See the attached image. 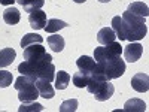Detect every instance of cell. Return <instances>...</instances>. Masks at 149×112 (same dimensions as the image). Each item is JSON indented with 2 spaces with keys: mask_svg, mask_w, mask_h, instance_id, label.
<instances>
[{
  "mask_svg": "<svg viewBox=\"0 0 149 112\" xmlns=\"http://www.w3.org/2000/svg\"><path fill=\"white\" fill-rule=\"evenodd\" d=\"M52 57L49 54H45L42 58L37 60H24L18 66V72L21 75L36 79H45L48 82H52L55 79V66L51 63Z\"/></svg>",
  "mask_w": 149,
  "mask_h": 112,
  "instance_id": "obj_1",
  "label": "cell"
},
{
  "mask_svg": "<svg viewBox=\"0 0 149 112\" xmlns=\"http://www.w3.org/2000/svg\"><path fill=\"white\" fill-rule=\"evenodd\" d=\"M124 72H125V61L121 58V55H115L112 58L95 63L93 72L90 73V78L110 81V79H116L122 76Z\"/></svg>",
  "mask_w": 149,
  "mask_h": 112,
  "instance_id": "obj_2",
  "label": "cell"
},
{
  "mask_svg": "<svg viewBox=\"0 0 149 112\" xmlns=\"http://www.w3.org/2000/svg\"><path fill=\"white\" fill-rule=\"evenodd\" d=\"M121 26L125 41L128 42H137L146 36L148 27H146V18L134 15L131 12H124L121 17Z\"/></svg>",
  "mask_w": 149,
  "mask_h": 112,
  "instance_id": "obj_3",
  "label": "cell"
},
{
  "mask_svg": "<svg viewBox=\"0 0 149 112\" xmlns=\"http://www.w3.org/2000/svg\"><path fill=\"white\" fill-rule=\"evenodd\" d=\"M86 90L91 94H94L97 102H106L113 96L115 87L109 81H102V79H93L90 78L88 84H86Z\"/></svg>",
  "mask_w": 149,
  "mask_h": 112,
  "instance_id": "obj_4",
  "label": "cell"
},
{
  "mask_svg": "<svg viewBox=\"0 0 149 112\" xmlns=\"http://www.w3.org/2000/svg\"><path fill=\"white\" fill-rule=\"evenodd\" d=\"M121 54H122V46L119 42L115 41L109 45L95 48L94 49V60H95V63H98V61H103V60L112 58L115 55H121Z\"/></svg>",
  "mask_w": 149,
  "mask_h": 112,
  "instance_id": "obj_5",
  "label": "cell"
},
{
  "mask_svg": "<svg viewBox=\"0 0 149 112\" xmlns=\"http://www.w3.org/2000/svg\"><path fill=\"white\" fill-rule=\"evenodd\" d=\"M142 52H143V46L137 42H130V45H127L124 48V57H125V60L128 63L137 61L142 57Z\"/></svg>",
  "mask_w": 149,
  "mask_h": 112,
  "instance_id": "obj_6",
  "label": "cell"
},
{
  "mask_svg": "<svg viewBox=\"0 0 149 112\" xmlns=\"http://www.w3.org/2000/svg\"><path fill=\"white\" fill-rule=\"evenodd\" d=\"M131 87L137 93H146L149 90V76L148 73L139 72L131 78Z\"/></svg>",
  "mask_w": 149,
  "mask_h": 112,
  "instance_id": "obj_7",
  "label": "cell"
},
{
  "mask_svg": "<svg viewBox=\"0 0 149 112\" xmlns=\"http://www.w3.org/2000/svg\"><path fill=\"white\" fill-rule=\"evenodd\" d=\"M46 21H48L46 20V14L42 9H36V10L30 12V15H29V22H30L31 29H34V30L45 29Z\"/></svg>",
  "mask_w": 149,
  "mask_h": 112,
  "instance_id": "obj_8",
  "label": "cell"
},
{
  "mask_svg": "<svg viewBox=\"0 0 149 112\" xmlns=\"http://www.w3.org/2000/svg\"><path fill=\"white\" fill-rule=\"evenodd\" d=\"M39 97V91H37V87L34 82L29 84L27 87H24L18 91V99L21 100V103L24 102H34L36 99Z\"/></svg>",
  "mask_w": 149,
  "mask_h": 112,
  "instance_id": "obj_9",
  "label": "cell"
},
{
  "mask_svg": "<svg viewBox=\"0 0 149 112\" xmlns=\"http://www.w3.org/2000/svg\"><path fill=\"white\" fill-rule=\"evenodd\" d=\"M45 54H46V51L42 46V43H34V45H29L27 48H24L22 58L24 60H37V58H42Z\"/></svg>",
  "mask_w": 149,
  "mask_h": 112,
  "instance_id": "obj_10",
  "label": "cell"
},
{
  "mask_svg": "<svg viewBox=\"0 0 149 112\" xmlns=\"http://www.w3.org/2000/svg\"><path fill=\"white\" fill-rule=\"evenodd\" d=\"M36 87H37V91H39V96L40 97H45V99H52L55 96V90L54 87L51 85V82H48L45 79H36L34 81Z\"/></svg>",
  "mask_w": 149,
  "mask_h": 112,
  "instance_id": "obj_11",
  "label": "cell"
},
{
  "mask_svg": "<svg viewBox=\"0 0 149 112\" xmlns=\"http://www.w3.org/2000/svg\"><path fill=\"white\" fill-rule=\"evenodd\" d=\"M17 57V52L14 48H3L0 49V69L8 67L14 63V60Z\"/></svg>",
  "mask_w": 149,
  "mask_h": 112,
  "instance_id": "obj_12",
  "label": "cell"
},
{
  "mask_svg": "<svg viewBox=\"0 0 149 112\" xmlns=\"http://www.w3.org/2000/svg\"><path fill=\"white\" fill-rule=\"evenodd\" d=\"M76 66H78V69H79L82 73L90 75V73L93 72L94 66H95V60H94V58H91V57H88V55H82V57H79V58H78Z\"/></svg>",
  "mask_w": 149,
  "mask_h": 112,
  "instance_id": "obj_13",
  "label": "cell"
},
{
  "mask_svg": "<svg viewBox=\"0 0 149 112\" xmlns=\"http://www.w3.org/2000/svg\"><path fill=\"white\" fill-rule=\"evenodd\" d=\"M97 41H98V43H102V45H109V43L116 41V34H115V32L112 29L104 27V29H102L100 32H98Z\"/></svg>",
  "mask_w": 149,
  "mask_h": 112,
  "instance_id": "obj_14",
  "label": "cell"
},
{
  "mask_svg": "<svg viewBox=\"0 0 149 112\" xmlns=\"http://www.w3.org/2000/svg\"><path fill=\"white\" fill-rule=\"evenodd\" d=\"M125 112H145L146 111V103L140 99H130L128 102H125L124 109Z\"/></svg>",
  "mask_w": 149,
  "mask_h": 112,
  "instance_id": "obj_15",
  "label": "cell"
},
{
  "mask_svg": "<svg viewBox=\"0 0 149 112\" xmlns=\"http://www.w3.org/2000/svg\"><path fill=\"white\" fill-rule=\"evenodd\" d=\"M19 18H21V14H19V10L17 8H8L3 12V20H5L6 24H9V26H15V24H18Z\"/></svg>",
  "mask_w": 149,
  "mask_h": 112,
  "instance_id": "obj_16",
  "label": "cell"
},
{
  "mask_svg": "<svg viewBox=\"0 0 149 112\" xmlns=\"http://www.w3.org/2000/svg\"><path fill=\"white\" fill-rule=\"evenodd\" d=\"M127 10H128V12H131V14H134V15L143 17V18H146V17L149 15L148 5H146V3H143V2H133V3H130V6H128V9H127Z\"/></svg>",
  "mask_w": 149,
  "mask_h": 112,
  "instance_id": "obj_17",
  "label": "cell"
},
{
  "mask_svg": "<svg viewBox=\"0 0 149 112\" xmlns=\"http://www.w3.org/2000/svg\"><path fill=\"white\" fill-rule=\"evenodd\" d=\"M64 39H63V36H60V34H52V36H49L48 37V45L49 48L52 49L54 52H61L64 49Z\"/></svg>",
  "mask_w": 149,
  "mask_h": 112,
  "instance_id": "obj_18",
  "label": "cell"
},
{
  "mask_svg": "<svg viewBox=\"0 0 149 112\" xmlns=\"http://www.w3.org/2000/svg\"><path fill=\"white\" fill-rule=\"evenodd\" d=\"M17 3L21 5L26 12H33L36 9H42L45 0H17Z\"/></svg>",
  "mask_w": 149,
  "mask_h": 112,
  "instance_id": "obj_19",
  "label": "cell"
},
{
  "mask_svg": "<svg viewBox=\"0 0 149 112\" xmlns=\"http://www.w3.org/2000/svg\"><path fill=\"white\" fill-rule=\"evenodd\" d=\"M54 81H55V88L57 90H66L69 82H70V75L64 70H60V72H57Z\"/></svg>",
  "mask_w": 149,
  "mask_h": 112,
  "instance_id": "obj_20",
  "label": "cell"
},
{
  "mask_svg": "<svg viewBox=\"0 0 149 112\" xmlns=\"http://www.w3.org/2000/svg\"><path fill=\"white\" fill-rule=\"evenodd\" d=\"M69 26L67 22L64 21H61V20H57V18H51V20H48L46 21V26H45V30L46 33H55L61 29H66Z\"/></svg>",
  "mask_w": 149,
  "mask_h": 112,
  "instance_id": "obj_21",
  "label": "cell"
},
{
  "mask_svg": "<svg viewBox=\"0 0 149 112\" xmlns=\"http://www.w3.org/2000/svg\"><path fill=\"white\" fill-rule=\"evenodd\" d=\"M43 42V37L37 33H27L26 36H22L21 39V46L22 49L27 48L29 45H34V43H42Z\"/></svg>",
  "mask_w": 149,
  "mask_h": 112,
  "instance_id": "obj_22",
  "label": "cell"
},
{
  "mask_svg": "<svg viewBox=\"0 0 149 112\" xmlns=\"http://www.w3.org/2000/svg\"><path fill=\"white\" fill-rule=\"evenodd\" d=\"M72 81H73L74 87H78V88H84V87H86V84H88V81H90V75L78 72V73H74L72 76Z\"/></svg>",
  "mask_w": 149,
  "mask_h": 112,
  "instance_id": "obj_23",
  "label": "cell"
},
{
  "mask_svg": "<svg viewBox=\"0 0 149 112\" xmlns=\"http://www.w3.org/2000/svg\"><path fill=\"white\" fill-rule=\"evenodd\" d=\"M19 112H36V111H43V106L40 103L34 102H24L21 103V106L18 108Z\"/></svg>",
  "mask_w": 149,
  "mask_h": 112,
  "instance_id": "obj_24",
  "label": "cell"
},
{
  "mask_svg": "<svg viewBox=\"0 0 149 112\" xmlns=\"http://www.w3.org/2000/svg\"><path fill=\"white\" fill-rule=\"evenodd\" d=\"M112 30L115 32L116 37H119V41H125V37H124V33H122V26H121V17L116 15L112 18Z\"/></svg>",
  "mask_w": 149,
  "mask_h": 112,
  "instance_id": "obj_25",
  "label": "cell"
},
{
  "mask_svg": "<svg viewBox=\"0 0 149 112\" xmlns=\"http://www.w3.org/2000/svg\"><path fill=\"white\" fill-rule=\"evenodd\" d=\"M78 100L76 99H69V100H64L60 105V112H74L78 109Z\"/></svg>",
  "mask_w": 149,
  "mask_h": 112,
  "instance_id": "obj_26",
  "label": "cell"
},
{
  "mask_svg": "<svg viewBox=\"0 0 149 112\" xmlns=\"http://www.w3.org/2000/svg\"><path fill=\"white\" fill-rule=\"evenodd\" d=\"M12 73L8 72V70H3V69H0V87L2 88H6V87H9L12 84Z\"/></svg>",
  "mask_w": 149,
  "mask_h": 112,
  "instance_id": "obj_27",
  "label": "cell"
},
{
  "mask_svg": "<svg viewBox=\"0 0 149 112\" xmlns=\"http://www.w3.org/2000/svg\"><path fill=\"white\" fill-rule=\"evenodd\" d=\"M15 2H17V0H0V5L8 6V5H14Z\"/></svg>",
  "mask_w": 149,
  "mask_h": 112,
  "instance_id": "obj_28",
  "label": "cell"
},
{
  "mask_svg": "<svg viewBox=\"0 0 149 112\" xmlns=\"http://www.w3.org/2000/svg\"><path fill=\"white\" fill-rule=\"evenodd\" d=\"M73 2H76V3H85L86 0H73Z\"/></svg>",
  "mask_w": 149,
  "mask_h": 112,
  "instance_id": "obj_29",
  "label": "cell"
},
{
  "mask_svg": "<svg viewBox=\"0 0 149 112\" xmlns=\"http://www.w3.org/2000/svg\"><path fill=\"white\" fill-rule=\"evenodd\" d=\"M98 2H102V3H107V2H110V0H98Z\"/></svg>",
  "mask_w": 149,
  "mask_h": 112,
  "instance_id": "obj_30",
  "label": "cell"
}]
</instances>
